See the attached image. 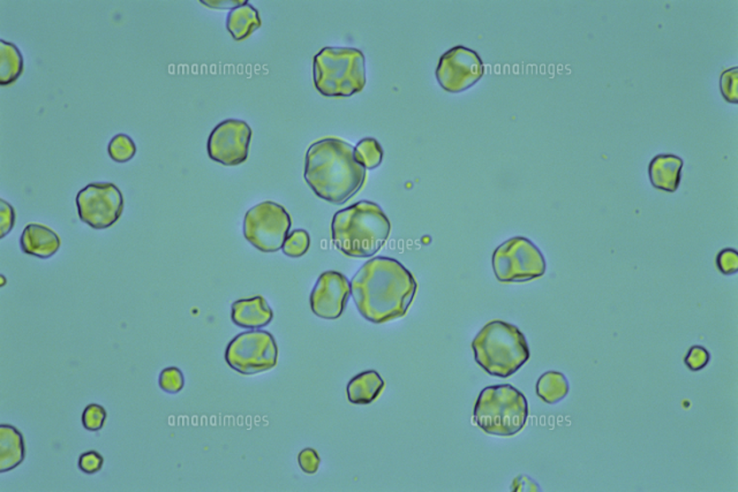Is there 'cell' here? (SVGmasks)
<instances>
[{
  "label": "cell",
  "mask_w": 738,
  "mask_h": 492,
  "mask_svg": "<svg viewBox=\"0 0 738 492\" xmlns=\"http://www.w3.org/2000/svg\"><path fill=\"white\" fill-rule=\"evenodd\" d=\"M20 246L23 253L29 257L50 258L60 250V238L44 225L29 224L23 231Z\"/></svg>",
  "instance_id": "obj_16"
},
{
  "label": "cell",
  "mask_w": 738,
  "mask_h": 492,
  "mask_svg": "<svg viewBox=\"0 0 738 492\" xmlns=\"http://www.w3.org/2000/svg\"><path fill=\"white\" fill-rule=\"evenodd\" d=\"M232 321L238 327L258 330L270 324L274 312L265 298L255 297L234 302L231 312Z\"/></svg>",
  "instance_id": "obj_14"
},
{
  "label": "cell",
  "mask_w": 738,
  "mask_h": 492,
  "mask_svg": "<svg viewBox=\"0 0 738 492\" xmlns=\"http://www.w3.org/2000/svg\"><path fill=\"white\" fill-rule=\"evenodd\" d=\"M291 224V217L284 207L265 201L247 211L243 219V235L257 250L276 253L283 248Z\"/></svg>",
  "instance_id": "obj_8"
},
{
  "label": "cell",
  "mask_w": 738,
  "mask_h": 492,
  "mask_svg": "<svg viewBox=\"0 0 738 492\" xmlns=\"http://www.w3.org/2000/svg\"><path fill=\"white\" fill-rule=\"evenodd\" d=\"M185 378L180 369L176 367L166 368L160 375L161 389L166 393L177 394L184 389Z\"/></svg>",
  "instance_id": "obj_25"
},
{
  "label": "cell",
  "mask_w": 738,
  "mask_h": 492,
  "mask_svg": "<svg viewBox=\"0 0 738 492\" xmlns=\"http://www.w3.org/2000/svg\"><path fill=\"white\" fill-rule=\"evenodd\" d=\"M320 463V456L315 449L305 448L298 455V464L306 474H314L318 472Z\"/></svg>",
  "instance_id": "obj_30"
},
{
  "label": "cell",
  "mask_w": 738,
  "mask_h": 492,
  "mask_svg": "<svg viewBox=\"0 0 738 492\" xmlns=\"http://www.w3.org/2000/svg\"><path fill=\"white\" fill-rule=\"evenodd\" d=\"M23 58L20 50L10 42L0 41V84L9 86L21 76Z\"/></svg>",
  "instance_id": "obj_21"
},
{
  "label": "cell",
  "mask_w": 738,
  "mask_h": 492,
  "mask_svg": "<svg viewBox=\"0 0 738 492\" xmlns=\"http://www.w3.org/2000/svg\"><path fill=\"white\" fill-rule=\"evenodd\" d=\"M316 91L326 97H351L364 91L366 60L361 50L324 48L314 57Z\"/></svg>",
  "instance_id": "obj_5"
},
{
  "label": "cell",
  "mask_w": 738,
  "mask_h": 492,
  "mask_svg": "<svg viewBox=\"0 0 738 492\" xmlns=\"http://www.w3.org/2000/svg\"><path fill=\"white\" fill-rule=\"evenodd\" d=\"M305 180L327 202L344 204L362 188L366 168L355 150L343 139H320L309 147L305 160Z\"/></svg>",
  "instance_id": "obj_2"
},
{
  "label": "cell",
  "mask_w": 738,
  "mask_h": 492,
  "mask_svg": "<svg viewBox=\"0 0 738 492\" xmlns=\"http://www.w3.org/2000/svg\"><path fill=\"white\" fill-rule=\"evenodd\" d=\"M737 83V67L726 69V71L722 72L720 76V91L722 96H724V99L728 103L736 104L738 102Z\"/></svg>",
  "instance_id": "obj_27"
},
{
  "label": "cell",
  "mask_w": 738,
  "mask_h": 492,
  "mask_svg": "<svg viewBox=\"0 0 738 492\" xmlns=\"http://www.w3.org/2000/svg\"><path fill=\"white\" fill-rule=\"evenodd\" d=\"M249 2H238V0H214V2H201L203 5L210 6V9L226 10L237 9L239 6L245 5Z\"/></svg>",
  "instance_id": "obj_33"
},
{
  "label": "cell",
  "mask_w": 738,
  "mask_h": 492,
  "mask_svg": "<svg viewBox=\"0 0 738 492\" xmlns=\"http://www.w3.org/2000/svg\"><path fill=\"white\" fill-rule=\"evenodd\" d=\"M309 246H311V238H309L308 232L295 230L288 235L282 250L287 257L298 258L307 253Z\"/></svg>",
  "instance_id": "obj_24"
},
{
  "label": "cell",
  "mask_w": 738,
  "mask_h": 492,
  "mask_svg": "<svg viewBox=\"0 0 738 492\" xmlns=\"http://www.w3.org/2000/svg\"><path fill=\"white\" fill-rule=\"evenodd\" d=\"M513 491H538L539 486L533 482L528 476H518L512 484Z\"/></svg>",
  "instance_id": "obj_34"
},
{
  "label": "cell",
  "mask_w": 738,
  "mask_h": 492,
  "mask_svg": "<svg viewBox=\"0 0 738 492\" xmlns=\"http://www.w3.org/2000/svg\"><path fill=\"white\" fill-rule=\"evenodd\" d=\"M684 162L671 154H662L653 158L648 166V176L653 187L659 191L675 193L681 184Z\"/></svg>",
  "instance_id": "obj_15"
},
{
  "label": "cell",
  "mask_w": 738,
  "mask_h": 492,
  "mask_svg": "<svg viewBox=\"0 0 738 492\" xmlns=\"http://www.w3.org/2000/svg\"><path fill=\"white\" fill-rule=\"evenodd\" d=\"M569 382L559 371H547L536 382V394L546 404L554 405L569 393Z\"/></svg>",
  "instance_id": "obj_20"
},
{
  "label": "cell",
  "mask_w": 738,
  "mask_h": 492,
  "mask_svg": "<svg viewBox=\"0 0 738 492\" xmlns=\"http://www.w3.org/2000/svg\"><path fill=\"white\" fill-rule=\"evenodd\" d=\"M350 296L349 279L341 273L327 271L321 274L312 290V312L320 319L337 320L345 311Z\"/></svg>",
  "instance_id": "obj_13"
},
{
  "label": "cell",
  "mask_w": 738,
  "mask_h": 492,
  "mask_svg": "<svg viewBox=\"0 0 738 492\" xmlns=\"http://www.w3.org/2000/svg\"><path fill=\"white\" fill-rule=\"evenodd\" d=\"M354 150L355 157L366 169H377L384 160V150H382L380 143L375 139H361Z\"/></svg>",
  "instance_id": "obj_22"
},
{
  "label": "cell",
  "mask_w": 738,
  "mask_h": 492,
  "mask_svg": "<svg viewBox=\"0 0 738 492\" xmlns=\"http://www.w3.org/2000/svg\"><path fill=\"white\" fill-rule=\"evenodd\" d=\"M392 224L380 205L370 201L350 205L336 212L331 234L336 247L346 257H374L388 240Z\"/></svg>",
  "instance_id": "obj_3"
},
{
  "label": "cell",
  "mask_w": 738,
  "mask_h": 492,
  "mask_svg": "<svg viewBox=\"0 0 738 492\" xmlns=\"http://www.w3.org/2000/svg\"><path fill=\"white\" fill-rule=\"evenodd\" d=\"M2 208H0V236L5 238L7 234H10L15 223V211L10 203L5 200L0 201Z\"/></svg>",
  "instance_id": "obj_32"
},
{
  "label": "cell",
  "mask_w": 738,
  "mask_h": 492,
  "mask_svg": "<svg viewBox=\"0 0 738 492\" xmlns=\"http://www.w3.org/2000/svg\"><path fill=\"white\" fill-rule=\"evenodd\" d=\"M107 151L112 160L123 164L132 160L137 154V146L129 135L118 134L111 139Z\"/></svg>",
  "instance_id": "obj_23"
},
{
  "label": "cell",
  "mask_w": 738,
  "mask_h": 492,
  "mask_svg": "<svg viewBox=\"0 0 738 492\" xmlns=\"http://www.w3.org/2000/svg\"><path fill=\"white\" fill-rule=\"evenodd\" d=\"M104 464L103 456L96 451L83 453L79 459V468L86 474H95L102 470Z\"/></svg>",
  "instance_id": "obj_31"
},
{
  "label": "cell",
  "mask_w": 738,
  "mask_h": 492,
  "mask_svg": "<svg viewBox=\"0 0 738 492\" xmlns=\"http://www.w3.org/2000/svg\"><path fill=\"white\" fill-rule=\"evenodd\" d=\"M25 441L21 432L12 425H0V472H5L25 460Z\"/></svg>",
  "instance_id": "obj_18"
},
{
  "label": "cell",
  "mask_w": 738,
  "mask_h": 492,
  "mask_svg": "<svg viewBox=\"0 0 738 492\" xmlns=\"http://www.w3.org/2000/svg\"><path fill=\"white\" fill-rule=\"evenodd\" d=\"M717 266L726 276L736 274L738 271V254L735 250H724L718 254Z\"/></svg>",
  "instance_id": "obj_29"
},
{
  "label": "cell",
  "mask_w": 738,
  "mask_h": 492,
  "mask_svg": "<svg viewBox=\"0 0 738 492\" xmlns=\"http://www.w3.org/2000/svg\"><path fill=\"white\" fill-rule=\"evenodd\" d=\"M260 27V14L250 3L232 10L227 15L226 28L235 41L246 40Z\"/></svg>",
  "instance_id": "obj_19"
},
{
  "label": "cell",
  "mask_w": 738,
  "mask_h": 492,
  "mask_svg": "<svg viewBox=\"0 0 738 492\" xmlns=\"http://www.w3.org/2000/svg\"><path fill=\"white\" fill-rule=\"evenodd\" d=\"M385 385V381L377 371H364L354 376L347 385V399L354 405L372 404L380 396Z\"/></svg>",
  "instance_id": "obj_17"
},
{
  "label": "cell",
  "mask_w": 738,
  "mask_h": 492,
  "mask_svg": "<svg viewBox=\"0 0 738 492\" xmlns=\"http://www.w3.org/2000/svg\"><path fill=\"white\" fill-rule=\"evenodd\" d=\"M80 219L95 230H104L118 222L123 210L121 189L111 182H95L76 195Z\"/></svg>",
  "instance_id": "obj_10"
},
{
  "label": "cell",
  "mask_w": 738,
  "mask_h": 492,
  "mask_svg": "<svg viewBox=\"0 0 738 492\" xmlns=\"http://www.w3.org/2000/svg\"><path fill=\"white\" fill-rule=\"evenodd\" d=\"M107 420V410L98 404H91L86 407L83 414V425L88 432H99L104 427Z\"/></svg>",
  "instance_id": "obj_26"
},
{
  "label": "cell",
  "mask_w": 738,
  "mask_h": 492,
  "mask_svg": "<svg viewBox=\"0 0 738 492\" xmlns=\"http://www.w3.org/2000/svg\"><path fill=\"white\" fill-rule=\"evenodd\" d=\"M417 288L413 274L397 259L375 258L355 274L351 296L364 319L381 324L405 316Z\"/></svg>",
  "instance_id": "obj_1"
},
{
  "label": "cell",
  "mask_w": 738,
  "mask_h": 492,
  "mask_svg": "<svg viewBox=\"0 0 738 492\" xmlns=\"http://www.w3.org/2000/svg\"><path fill=\"white\" fill-rule=\"evenodd\" d=\"M710 355L705 347L694 346L687 352L684 362L690 370L699 371L704 369L707 363L710 362Z\"/></svg>",
  "instance_id": "obj_28"
},
{
  "label": "cell",
  "mask_w": 738,
  "mask_h": 492,
  "mask_svg": "<svg viewBox=\"0 0 738 492\" xmlns=\"http://www.w3.org/2000/svg\"><path fill=\"white\" fill-rule=\"evenodd\" d=\"M484 75L485 66L480 56L462 45L444 53L435 72L440 86L452 94L473 87Z\"/></svg>",
  "instance_id": "obj_11"
},
{
  "label": "cell",
  "mask_w": 738,
  "mask_h": 492,
  "mask_svg": "<svg viewBox=\"0 0 738 492\" xmlns=\"http://www.w3.org/2000/svg\"><path fill=\"white\" fill-rule=\"evenodd\" d=\"M492 262L497 281L504 284L535 281L546 273L543 253L524 236H515L498 246Z\"/></svg>",
  "instance_id": "obj_7"
},
{
  "label": "cell",
  "mask_w": 738,
  "mask_h": 492,
  "mask_svg": "<svg viewBox=\"0 0 738 492\" xmlns=\"http://www.w3.org/2000/svg\"><path fill=\"white\" fill-rule=\"evenodd\" d=\"M278 348L272 333L253 330L241 333L227 345L226 361L242 375L264 373L276 367Z\"/></svg>",
  "instance_id": "obj_9"
},
{
  "label": "cell",
  "mask_w": 738,
  "mask_h": 492,
  "mask_svg": "<svg viewBox=\"0 0 738 492\" xmlns=\"http://www.w3.org/2000/svg\"><path fill=\"white\" fill-rule=\"evenodd\" d=\"M475 361L490 376L507 378L517 373L529 359L527 338L515 325L492 321L478 333L472 343Z\"/></svg>",
  "instance_id": "obj_4"
},
{
  "label": "cell",
  "mask_w": 738,
  "mask_h": 492,
  "mask_svg": "<svg viewBox=\"0 0 738 492\" xmlns=\"http://www.w3.org/2000/svg\"><path fill=\"white\" fill-rule=\"evenodd\" d=\"M252 129L242 120L227 119L218 123L208 139V155L226 166L241 165L250 153Z\"/></svg>",
  "instance_id": "obj_12"
},
{
  "label": "cell",
  "mask_w": 738,
  "mask_h": 492,
  "mask_svg": "<svg viewBox=\"0 0 738 492\" xmlns=\"http://www.w3.org/2000/svg\"><path fill=\"white\" fill-rule=\"evenodd\" d=\"M528 417L527 398L510 385L486 387L475 402L474 424L489 435H516L527 425Z\"/></svg>",
  "instance_id": "obj_6"
}]
</instances>
